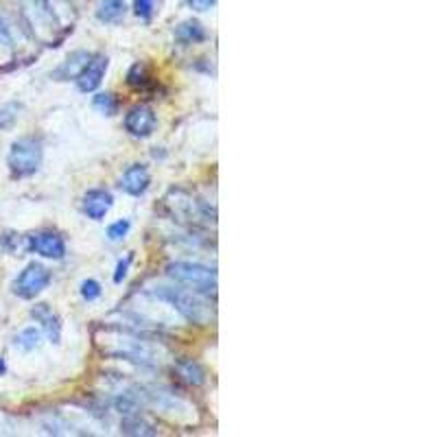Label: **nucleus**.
<instances>
[{
    "instance_id": "1",
    "label": "nucleus",
    "mask_w": 437,
    "mask_h": 437,
    "mask_svg": "<svg viewBox=\"0 0 437 437\" xmlns=\"http://www.w3.org/2000/svg\"><path fill=\"white\" fill-rule=\"evenodd\" d=\"M158 300L171 304L175 311L186 317L193 324H208L212 319V311L205 300H201L195 291H186V289H177V287H156L151 291Z\"/></svg>"
},
{
    "instance_id": "2",
    "label": "nucleus",
    "mask_w": 437,
    "mask_h": 437,
    "mask_svg": "<svg viewBox=\"0 0 437 437\" xmlns=\"http://www.w3.org/2000/svg\"><path fill=\"white\" fill-rule=\"evenodd\" d=\"M169 276L179 285L191 287L195 293L215 295L217 293V271L197 263H173L169 265Z\"/></svg>"
},
{
    "instance_id": "3",
    "label": "nucleus",
    "mask_w": 437,
    "mask_h": 437,
    "mask_svg": "<svg viewBox=\"0 0 437 437\" xmlns=\"http://www.w3.org/2000/svg\"><path fill=\"white\" fill-rule=\"evenodd\" d=\"M108 354L112 356H118V358H125V361H134L138 365H147V368H153L160 363V348L151 346L149 341L144 339H136V337H114L112 339V346L106 348Z\"/></svg>"
},
{
    "instance_id": "4",
    "label": "nucleus",
    "mask_w": 437,
    "mask_h": 437,
    "mask_svg": "<svg viewBox=\"0 0 437 437\" xmlns=\"http://www.w3.org/2000/svg\"><path fill=\"white\" fill-rule=\"evenodd\" d=\"M42 164V144L35 138H18L9 147L7 166L16 177H29Z\"/></svg>"
},
{
    "instance_id": "5",
    "label": "nucleus",
    "mask_w": 437,
    "mask_h": 437,
    "mask_svg": "<svg viewBox=\"0 0 437 437\" xmlns=\"http://www.w3.org/2000/svg\"><path fill=\"white\" fill-rule=\"evenodd\" d=\"M48 282H50V271L40 263H31L24 267V271H20V276L13 280L11 289L22 300H33L48 287Z\"/></svg>"
},
{
    "instance_id": "6",
    "label": "nucleus",
    "mask_w": 437,
    "mask_h": 437,
    "mask_svg": "<svg viewBox=\"0 0 437 437\" xmlns=\"http://www.w3.org/2000/svg\"><path fill=\"white\" fill-rule=\"evenodd\" d=\"M108 64H110L108 55H103V53L92 55V57L88 59V64L84 66V70L79 72V76L74 79L76 86H79V90H81V92H94V90L101 86L103 76H106Z\"/></svg>"
},
{
    "instance_id": "7",
    "label": "nucleus",
    "mask_w": 437,
    "mask_h": 437,
    "mask_svg": "<svg viewBox=\"0 0 437 437\" xmlns=\"http://www.w3.org/2000/svg\"><path fill=\"white\" fill-rule=\"evenodd\" d=\"M156 123L158 118L153 110H149L147 106H136L125 116V130L136 138H147L156 130Z\"/></svg>"
},
{
    "instance_id": "8",
    "label": "nucleus",
    "mask_w": 437,
    "mask_h": 437,
    "mask_svg": "<svg viewBox=\"0 0 437 437\" xmlns=\"http://www.w3.org/2000/svg\"><path fill=\"white\" fill-rule=\"evenodd\" d=\"M29 249L44 256V259L59 261L66 254V243L57 232H38L29 237Z\"/></svg>"
},
{
    "instance_id": "9",
    "label": "nucleus",
    "mask_w": 437,
    "mask_h": 437,
    "mask_svg": "<svg viewBox=\"0 0 437 437\" xmlns=\"http://www.w3.org/2000/svg\"><path fill=\"white\" fill-rule=\"evenodd\" d=\"M112 203H114V197L112 193L108 191H101V188H94V191H88L86 197H84V212L94 219V221H101L103 217H106L112 208Z\"/></svg>"
},
{
    "instance_id": "10",
    "label": "nucleus",
    "mask_w": 437,
    "mask_h": 437,
    "mask_svg": "<svg viewBox=\"0 0 437 437\" xmlns=\"http://www.w3.org/2000/svg\"><path fill=\"white\" fill-rule=\"evenodd\" d=\"M149 184H151V175H149V171H147L142 164L130 166V169L123 173V179H120V188H123L125 193L134 195V197L142 195V193L149 188Z\"/></svg>"
},
{
    "instance_id": "11",
    "label": "nucleus",
    "mask_w": 437,
    "mask_h": 437,
    "mask_svg": "<svg viewBox=\"0 0 437 437\" xmlns=\"http://www.w3.org/2000/svg\"><path fill=\"white\" fill-rule=\"evenodd\" d=\"M31 315L42 326V330L46 332V337L53 344H57L59 337H62V324H59V317L50 311V306L48 304H38L31 311Z\"/></svg>"
},
{
    "instance_id": "12",
    "label": "nucleus",
    "mask_w": 437,
    "mask_h": 437,
    "mask_svg": "<svg viewBox=\"0 0 437 437\" xmlns=\"http://www.w3.org/2000/svg\"><path fill=\"white\" fill-rule=\"evenodd\" d=\"M92 55L88 53V50H76V53L68 55V59L55 70V79L59 81H68V79H76L79 76V72L84 70V66L88 64Z\"/></svg>"
},
{
    "instance_id": "13",
    "label": "nucleus",
    "mask_w": 437,
    "mask_h": 437,
    "mask_svg": "<svg viewBox=\"0 0 437 437\" xmlns=\"http://www.w3.org/2000/svg\"><path fill=\"white\" fill-rule=\"evenodd\" d=\"M125 16V0H101V5L96 9V18L101 22H118Z\"/></svg>"
},
{
    "instance_id": "14",
    "label": "nucleus",
    "mask_w": 437,
    "mask_h": 437,
    "mask_svg": "<svg viewBox=\"0 0 437 437\" xmlns=\"http://www.w3.org/2000/svg\"><path fill=\"white\" fill-rule=\"evenodd\" d=\"M175 35H177L179 42H184V44H195V42L205 40V31H203V27H201L197 20H186V22H182V24L177 27Z\"/></svg>"
},
{
    "instance_id": "15",
    "label": "nucleus",
    "mask_w": 437,
    "mask_h": 437,
    "mask_svg": "<svg viewBox=\"0 0 437 437\" xmlns=\"http://www.w3.org/2000/svg\"><path fill=\"white\" fill-rule=\"evenodd\" d=\"M123 433L127 435H156L158 431H153V426L144 420H140L138 414H132V416H125L123 420Z\"/></svg>"
},
{
    "instance_id": "16",
    "label": "nucleus",
    "mask_w": 437,
    "mask_h": 437,
    "mask_svg": "<svg viewBox=\"0 0 437 437\" xmlns=\"http://www.w3.org/2000/svg\"><path fill=\"white\" fill-rule=\"evenodd\" d=\"M175 370H177V374L182 376L186 382H191V385H201L203 380H205V374H203V370L195 363V361H179L177 365H175Z\"/></svg>"
},
{
    "instance_id": "17",
    "label": "nucleus",
    "mask_w": 437,
    "mask_h": 437,
    "mask_svg": "<svg viewBox=\"0 0 437 437\" xmlns=\"http://www.w3.org/2000/svg\"><path fill=\"white\" fill-rule=\"evenodd\" d=\"M40 341H42V332H40L38 328L29 326V328H24V330L20 332L13 344H16L20 350H24V352H31V350H35V348L40 346Z\"/></svg>"
},
{
    "instance_id": "18",
    "label": "nucleus",
    "mask_w": 437,
    "mask_h": 437,
    "mask_svg": "<svg viewBox=\"0 0 437 437\" xmlns=\"http://www.w3.org/2000/svg\"><path fill=\"white\" fill-rule=\"evenodd\" d=\"M92 106L106 116H114L116 110H118V103H116V96L112 92H101L92 98Z\"/></svg>"
},
{
    "instance_id": "19",
    "label": "nucleus",
    "mask_w": 437,
    "mask_h": 437,
    "mask_svg": "<svg viewBox=\"0 0 437 437\" xmlns=\"http://www.w3.org/2000/svg\"><path fill=\"white\" fill-rule=\"evenodd\" d=\"M22 112L20 103H7V106L0 108V130H11L18 123V116Z\"/></svg>"
},
{
    "instance_id": "20",
    "label": "nucleus",
    "mask_w": 437,
    "mask_h": 437,
    "mask_svg": "<svg viewBox=\"0 0 437 437\" xmlns=\"http://www.w3.org/2000/svg\"><path fill=\"white\" fill-rule=\"evenodd\" d=\"M127 81H130V86H134V88H140L147 81V66L144 64H136L130 70V74H127Z\"/></svg>"
},
{
    "instance_id": "21",
    "label": "nucleus",
    "mask_w": 437,
    "mask_h": 437,
    "mask_svg": "<svg viewBox=\"0 0 437 437\" xmlns=\"http://www.w3.org/2000/svg\"><path fill=\"white\" fill-rule=\"evenodd\" d=\"M81 295L88 302H94L96 297H101V285L96 280H84L81 282Z\"/></svg>"
},
{
    "instance_id": "22",
    "label": "nucleus",
    "mask_w": 437,
    "mask_h": 437,
    "mask_svg": "<svg viewBox=\"0 0 437 437\" xmlns=\"http://www.w3.org/2000/svg\"><path fill=\"white\" fill-rule=\"evenodd\" d=\"M130 232V221H116V223H112L110 227H108V237H110V241H120V239H125V234Z\"/></svg>"
},
{
    "instance_id": "23",
    "label": "nucleus",
    "mask_w": 437,
    "mask_h": 437,
    "mask_svg": "<svg viewBox=\"0 0 437 437\" xmlns=\"http://www.w3.org/2000/svg\"><path fill=\"white\" fill-rule=\"evenodd\" d=\"M153 5H156V0H134V11L140 18H149L153 13Z\"/></svg>"
},
{
    "instance_id": "24",
    "label": "nucleus",
    "mask_w": 437,
    "mask_h": 437,
    "mask_svg": "<svg viewBox=\"0 0 437 437\" xmlns=\"http://www.w3.org/2000/svg\"><path fill=\"white\" fill-rule=\"evenodd\" d=\"M130 263H132V256H130V259H125V261L118 263L116 273H114V282H123V278L127 276V269H130Z\"/></svg>"
},
{
    "instance_id": "25",
    "label": "nucleus",
    "mask_w": 437,
    "mask_h": 437,
    "mask_svg": "<svg viewBox=\"0 0 437 437\" xmlns=\"http://www.w3.org/2000/svg\"><path fill=\"white\" fill-rule=\"evenodd\" d=\"M0 40H3V44H5V46H13L11 29H9L7 24L3 22V18H0Z\"/></svg>"
},
{
    "instance_id": "26",
    "label": "nucleus",
    "mask_w": 437,
    "mask_h": 437,
    "mask_svg": "<svg viewBox=\"0 0 437 437\" xmlns=\"http://www.w3.org/2000/svg\"><path fill=\"white\" fill-rule=\"evenodd\" d=\"M217 3V0H191V5L199 11H205V9H210L212 5Z\"/></svg>"
},
{
    "instance_id": "27",
    "label": "nucleus",
    "mask_w": 437,
    "mask_h": 437,
    "mask_svg": "<svg viewBox=\"0 0 437 437\" xmlns=\"http://www.w3.org/2000/svg\"><path fill=\"white\" fill-rule=\"evenodd\" d=\"M5 372H7V365L3 361V356H0V374H5Z\"/></svg>"
}]
</instances>
